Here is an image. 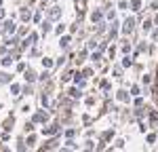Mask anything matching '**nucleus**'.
<instances>
[{"instance_id": "obj_1", "label": "nucleus", "mask_w": 158, "mask_h": 152, "mask_svg": "<svg viewBox=\"0 0 158 152\" xmlns=\"http://www.w3.org/2000/svg\"><path fill=\"white\" fill-rule=\"evenodd\" d=\"M2 30H4V32H15V23H13V21H4V27H2Z\"/></svg>"}, {"instance_id": "obj_2", "label": "nucleus", "mask_w": 158, "mask_h": 152, "mask_svg": "<svg viewBox=\"0 0 158 152\" xmlns=\"http://www.w3.org/2000/svg\"><path fill=\"white\" fill-rule=\"evenodd\" d=\"M25 78H27V80H30V82H32V80H34V78H36V74H34V72H32V70H27V72H25Z\"/></svg>"}, {"instance_id": "obj_3", "label": "nucleus", "mask_w": 158, "mask_h": 152, "mask_svg": "<svg viewBox=\"0 0 158 152\" xmlns=\"http://www.w3.org/2000/svg\"><path fill=\"white\" fill-rule=\"evenodd\" d=\"M131 27H133V19H129V21L124 23V32H131Z\"/></svg>"}, {"instance_id": "obj_4", "label": "nucleus", "mask_w": 158, "mask_h": 152, "mask_svg": "<svg viewBox=\"0 0 158 152\" xmlns=\"http://www.w3.org/2000/svg\"><path fill=\"white\" fill-rule=\"evenodd\" d=\"M51 30V23L49 21H44V23H42V32H44V34H47V32H49Z\"/></svg>"}, {"instance_id": "obj_5", "label": "nucleus", "mask_w": 158, "mask_h": 152, "mask_svg": "<svg viewBox=\"0 0 158 152\" xmlns=\"http://www.w3.org/2000/svg\"><path fill=\"white\" fill-rule=\"evenodd\" d=\"M0 82H9V74L2 72V74H0Z\"/></svg>"}, {"instance_id": "obj_6", "label": "nucleus", "mask_w": 158, "mask_h": 152, "mask_svg": "<svg viewBox=\"0 0 158 152\" xmlns=\"http://www.w3.org/2000/svg\"><path fill=\"white\" fill-rule=\"evenodd\" d=\"M13 127V118H9V120H6V123H4V129H6V131H9V129H11Z\"/></svg>"}, {"instance_id": "obj_7", "label": "nucleus", "mask_w": 158, "mask_h": 152, "mask_svg": "<svg viewBox=\"0 0 158 152\" xmlns=\"http://www.w3.org/2000/svg\"><path fill=\"white\" fill-rule=\"evenodd\" d=\"M70 95H72V97H78V95H80V91H78V89H72V91H70Z\"/></svg>"}, {"instance_id": "obj_8", "label": "nucleus", "mask_w": 158, "mask_h": 152, "mask_svg": "<svg viewBox=\"0 0 158 152\" xmlns=\"http://www.w3.org/2000/svg\"><path fill=\"white\" fill-rule=\"evenodd\" d=\"M11 61H13L11 57H4V59H2V65H11Z\"/></svg>"}, {"instance_id": "obj_9", "label": "nucleus", "mask_w": 158, "mask_h": 152, "mask_svg": "<svg viewBox=\"0 0 158 152\" xmlns=\"http://www.w3.org/2000/svg\"><path fill=\"white\" fill-rule=\"evenodd\" d=\"M42 63H44V68H51L53 63H51V59H42Z\"/></svg>"}]
</instances>
